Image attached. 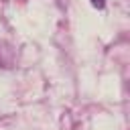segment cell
<instances>
[{
	"label": "cell",
	"mask_w": 130,
	"mask_h": 130,
	"mask_svg": "<svg viewBox=\"0 0 130 130\" xmlns=\"http://www.w3.org/2000/svg\"><path fill=\"white\" fill-rule=\"evenodd\" d=\"M89 2H91V6H93V8H100V10L106 6V0H89Z\"/></svg>",
	"instance_id": "6da1fadb"
}]
</instances>
